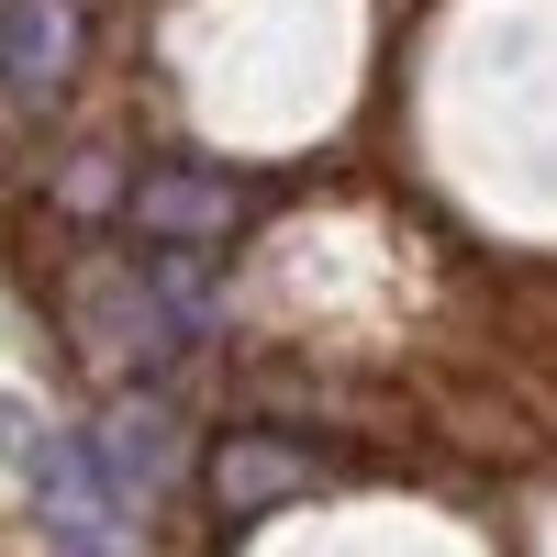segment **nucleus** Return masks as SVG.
I'll return each instance as SVG.
<instances>
[{
    "label": "nucleus",
    "instance_id": "nucleus-3",
    "mask_svg": "<svg viewBox=\"0 0 557 557\" xmlns=\"http://www.w3.org/2000/svg\"><path fill=\"white\" fill-rule=\"evenodd\" d=\"M312 469H301V457L290 446H223V469H212V491H223V513H257V502H278V491H301Z\"/></svg>",
    "mask_w": 557,
    "mask_h": 557
},
{
    "label": "nucleus",
    "instance_id": "nucleus-1",
    "mask_svg": "<svg viewBox=\"0 0 557 557\" xmlns=\"http://www.w3.org/2000/svg\"><path fill=\"white\" fill-rule=\"evenodd\" d=\"M134 212H146L157 235H212V223L246 212V190H223V178H146V190H134Z\"/></svg>",
    "mask_w": 557,
    "mask_h": 557
},
{
    "label": "nucleus",
    "instance_id": "nucleus-2",
    "mask_svg": "<svg viewBox=\"0 0 557 557\" xmlns=\"http://www.w3.org/2000/svg\"><path fill=\"white\" fill-rule=\"evenodd\" d=\"M67 67V0H12V101H45Z\"/></svg>",
    "mask_w": 557,
    "mask_h": 557
},
{
    "label": "nucleus",
    "instance_id": "nucleus-4",
    "mask_svg": "<svg viewBox=\"0 0 557 557\" xmlns=\"http://www.w3.org/2000/svg\"><path fill=\"white\" fill-rule=\"evenodd\" d=\"M112 502H157V480H168V412H123L112 424Z\"/></svg>",
    "mask_w": 557,
    "mask_h": 557
}]
</instances>
